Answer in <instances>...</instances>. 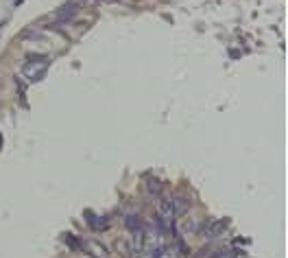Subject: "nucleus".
<instances>
[{"label":"nucleus","mask_w":288,"mask_h":258,"mask_svg":"<svg viewBox=\"0 0 288 258\" xmlns=\"http://www.w3.org/2000/svg\"><path fill=\"white\" fill-rule=\"evenodd\" d=\"M0 145H2V138H0Z\"/></svg>","instance_id":"obj_11"},{"label":"nucleus","mask_w":288,"mask_h":258,"mask_svg":"<svg viewBox=\"0 0 288 258\" xmlns=\"http://www.w3.org/2000/svg\"><path fill=\"white\" fill-rule=\"evenodd\" d=\"M66 243H68L72 250H76V252H81V250H83V243H81V241L76 239V237H70V234L66 237Z\"/></svg>","instance_id":"obj_10"},{"label":"nucleus","mask_w":288,"mask_h":258,"mask_svg":"<svg viewBox=\"0 0 288 258\" xmlns=\"http://www.w3.org/2000/svg\"><path fill=\"white\" fill-rule=\"evenodd\" d=\"M83 245L90 250V252H87V254H92L90 258H105V256H107V250H105L103 245H98L96 241H87V243H83Z\"/></svg>","instance_id":"obj_6"},{"label":"nucleus","mask_w":288,"mask_h":258,"mask_svg":"<svg viewBox=\"0 0 288 258\" xmlns=\"http://www.w3.org/2000/svg\"><path fill=\"white\" fill-rule=\"evenodd\" d=\"M144 186H146V190H148V193H151L153 197H159V195H162V188H164L162 179H157V177H148L146 182H144Z\"/></svg>","instance_id":"obj_7"},{"label":"nucleus","mask_w":288,"mask_h":258,"mask_svg":"<svg viewBox=\"0 0 288 258\" xmlns=\"http://www.w3.org/2000/svg\"><path fill=\"white\" fill-rule=\"evenodd\" d=\"M225 228H227V219H220V221H210L208 226L201 230V234H203V237H206V239L210 241V239L220 237V234L225 232Z\"/></svg>","instance_id":"obj_2"},{"label":"nucleus","mask_w":288,"mask_h":258,"mask_svg":"<svg viewBox=\"0 0 288 258\" xmlns=\"http://www.w3.org/2000/svg\"><path fill=\"white\" fill-rule=\"evenodd\" d=\"M76 13H79V4H76V2H70V4H66L64 9H59V11H57L55 20H57V22H68V20L74 18Z\"/></svg>","instance_id":"obj_4"},{"label":"nucleus","mask_w":288,"mask_h":258,"mask_svg":"<svg viewBox=\"0 0 288 258\" xmlns=\"http://www.w3.org/2000/svg\"><path fill=\"white\" fill-rule=\"evenodd\" d=\"M181 252H177V248H170V245H164V248L155 250L153 258H179Z\"/></svg>","instance_id":"obj_8"},{"label":"nucleus","mask_w":288,"mask_h":258,"mask_svg":"<svg viewBox=\"0 0 288 258\" xmlns=\"http://www.w3.org/2000/svg\"><path fill=\"white\" fill-rule=\"evenodd\" d=\"M125 226L134 232V230H138V228H142V219L138 217V215H127L125 217Z\"/></svg>","instance_id":"obj_9"},{"label":"nucleus","mask_w":288,"mask_h":258,"mask_svg":"<svg viewBox=\"0 0 288 258\" xmlns=\"http://www.w3.org/2000/svg\"><path fill=\"white\" fill-rule=\"evenodd\" d=\"M170 204H173V217H184L190 208V201L186 197H170Z\"/></svg>","instance_id":"obj_5"},{"label":"nucleus","mask_w":288,"mask_h":258,"mask_svg":"<svg viewBox=\"0 0 288 258\" xmlns=\"http://www.w3.org/2000/svg\"><path fill=\"white\" fill-rule=\"evenodd\" d=\"M85 221H87V226H90L94 232H101V230L109 228V219L107 217H98V215H92V212H87V215H85Z\"/></svg>","instance_id":"obj_3"},{"label":"nucleus","mask_w":288,"mask_h":258,"mask_svg":"<svg viewBox=\"0 0 288 258\" xmlns=\"http://www.w3.org/2000/svg\"><path fill=\"white\" fill-rule=\"evenodd\" d=\"M48 66H51V59L46 55H31L24 62V66H22V77L26 81H40L46 75Z\"/></svg>","instance_id":"obj_1"}]
</instances>
